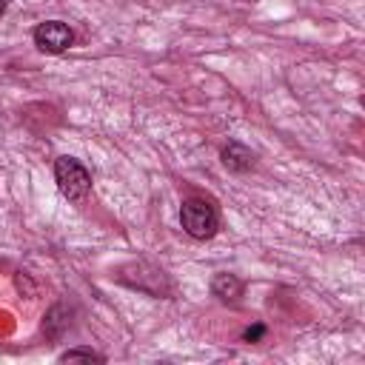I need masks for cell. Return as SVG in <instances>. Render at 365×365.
I'll return each instance as SVG.
<instances>
[{"mask_svg": "<svg viewBox=\"0 0 365 365\" xmlns=\"http://www.w3.org/2000/svg\"><path fill=\"white\" fill-rule=\"evenodd\" d=\"M74 359H88V362H103L106 356L91 351V348H68L66 354H60V362H74Z\"/></svg>", "mask_w": 365, "mask_h": 365, "instance_id": "cell-6", "label": "cell"}, {"mask_svg": "<svg viewBox=\"0 0 365 365\" xmlns=\"http://www.w3.org/2000/svg\"><path fill=\"white\" fill-rule=\"evenodd\" d=\"M211 294L220 297L222 302H234V299L242 297V282L234 274H217L211 279Z\"/></svg>", "mask_w": 365, "mask_h": 365, "instance_id": "cell-5", "label": "cell"}, {"mask_svg": "<svg viewBox=\"0 0 365 365\" xmlns=\"http://www.w3.org/2000/svg\"><path fill=\"white\" fill-rule=\"evenodd\" d=\"M54 182H57L60 194H63L66 200H71V202L86 200V194L91 191V174H88V168H86L80 160H74V157H60V160L54 163Z\"/></svg>", "mask_w": 365, "mask_h": 365, "instance_id": "cell-2", "label": "cell"}, {"mask_svg": "<svg viewBox=\"0 0 365 365\" xmlns=\"http://www.w3.org/2000/svg\"><path fill=\"white\" fill-rule=\"evenodd\" d=\"M262 334H265V325H259V322H257V325L245 328V334H242V336H245V342H257V339H262Z\"/></svg>", "mask_w": 365, "mask_h": 365, "instance_id": "cell-7", "label": "cell"}, {"mask_svg": "<svg viewBox=\"0 0 365 365\" xmlns=\"http://www.w3.org/2000/svg\"><path fill=\"white\" fill-rule=\"evenodd\" d=\"M245 3H254V0H245Z\"/></svg>", "mask_w": 365, "mask_h": 365, "instance_id": "cell-8", "label": "cell"}, {"mask_svg": "<svg viewBox=\"0 0 365 365\" xmlns=\"http://www.w3.org/2000/svg\"><path fill=\"white\" fill-rule=\"evenodd\" d=\"M71 43H74V34H71V29H68L66 23H60V20H46V23H40V26L34 29V46H37L40 51H46V54H60V51H66Z\"/></svg>", "mask_w": 365, "mask_h": 365, "instance_id": "cell-3", "label": "cell"}, {"mask_svg": "<svg viewBox=\"0 0 365 365\" xmlns=\"http://www.w3.org/2000/svg\"><path fill=\"white\" fill-rule=\"evenodd\" d=\"M222 163H225V168H231V171H248V168H254V151L245 148L242 143L231 140V143L222 148Z\"/></svg>", "mask_w": 365, "mask_h": 365, "instance_id": "cell-4", "label": "cell"}, {"mask_svg": "<svg viewBox=\"0 0 365 365\" xmlns=\"http://www.w3.org/2000/svg\"><path fill=\"white\" fill-rule=\"evenodd\" d=\"M180 222L182 231L194 240H211L220 228V214L214 208V202H208L205 197H188L180 208Z\"/></svg>", "mask_w": 365, "mask_h": 365, "instance_id": "cell-1", "label": "cell"}]
</instances>
